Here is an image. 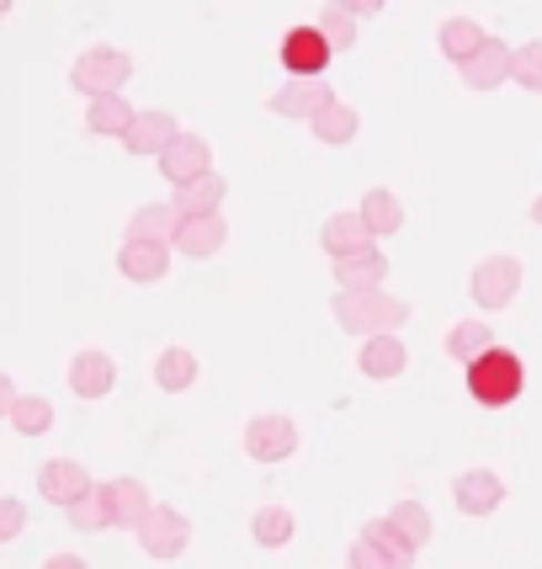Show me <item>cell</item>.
I'll list each match as a JSON object with an SVG mask.
<instances>
[{"instance_id": "obj_3", "label": "cell", "mask_w": 542, "mask_h": 569, "mask_svg": "<svg viewBox=\"0 0 542 569\" xmlns=\"http://www.w3.org/2000/svg\"><path fill=\"white\" fill-rule=\"evenodd\" d=\"M128 74H133V59H128L123 49H107V43H97V49H86L80 59L70 64V86L80 91L86 101L97 97H123Z\"/></svg>"}, {"instance_id": "obj_31", "label": "cell", "mask_w": 542, "mask_h": 569, "mask_svg": "<svg viewBox=\"0 0 542 569\" xmlns=\"http://www.w3.org/2000/svg\"><path fill=\"white\" fill-rule=\"evenodd\" d=\"M389 521H394V527H399V532H404V538H410L415 548H425V543H431V532H436V521H431V511H425L420 500H399L394 511H389Z\"/></svg>"}, {"instance_id": "obj_9", "label": "cell", "mask_w": 542, "mask_h": 569, "mask_svg": "<svg viewBox=\"0 0 542 569\" xmlns=\"http://www.w3.org/2000/svg\"><path fill=\"white\" fill-rule=\"evenodd\" d=\"M160 176L171 181L175 192H181V187H192V181H202V176H213V149H208V139L181 133V139L160 154Z\"/></svg>"}, {"instance_id": "obj_10", "label": "cell", "mask_w": 542, "mask_h": 569, "mask_svg": "<svg viewBox=\"0 0 542 569\" xmlns=\"http://www.w3.org/2000/svg\"><path fill=\"white\" fill-rule=\"evenodd\" d=\"M101 496H107V511H112V527H123V532H139L154 511V500H149V485L144 479H133V473H118V479H107L101 485Z\"/></svg>"}, {"instance_id": "obj_33", "label": "cell", "mask_w": 542, "mask_h": 569, "mask_svg": "<svg viewBox=\"0 0 542 569\" xmlns=\"http://www.w3.org/2000/svg\"><path fill=\"white\" fill-rule=\"evenodd\" d=\"M53 426V405L43 395H22V405L11 410V431H22V437H43Z\"/></svg>"}, {"instance_id": "obj_24", "label": "cell", "mask_w": 542, "mask_h": 569, "mask_svg": "<svg viewBox=\"0 0 542 569\" xmlns=\"http://www.w3.org/2000/svg\"><path fill=\"white\" fill-rule=\"evenodd\" d=\"M410 368V351L399 336H378V341H362V372L372 383H394L399 372Z\"/></svg>"}, {"instance_id": "obj_21", "label": "cell", "mask_w": 542, "mask_h": 569, "mask_svg": "<svg viewBox=\"0 0 542 569\" xmlns=\"http://www.w3.org/2000/svg\"><path fill=\"white\" fill-rule=\"evenodd\" d=\"M436 43H442V53L458 64V70H463L473 53L490 43V32H484V22H473V17H446L442 32H436Z\"/></svg>"}, {"instance_id": "obj_28", "label": "cell", "mask_w": 542, "mask_h": 569, "mask_svg": "<svg viewBox=\"0 0 542 569\" xmlns=\"http://www.w3.org/2000/svg\"><path fill=\"white\" fill-rule=\"evenodd\" d=\"M223 192H229V181L213 171V176H202V181H192V187H181L171 202L187 213V219H213L223 208Z\"/></svg>"}, {"instance_id": "obj_37", "label": "cell", "mask_w": 542, "mask_h": 569, "mask_svg": "<svg viewBox=\"0 0 542 569\" xmlns=\"http://www.w3.org/2000/svg\"><path fill=\"white\" fill-rule=\"evenodd\" d=\"M345 569H389V559H383V553H378L368 538H357V543H351V559H345Z\"/></svg>"}, {"instance_id": "obj_4", "label": "cell", "mask_w": 542, "mask_h": 569, "mask_svg": "<svg viewBox=\"0 0 542 569\" xmlns=\"http://www.w3.org/2000/svg\"><path fill=\"white\" fill-rule=\"evenodd\" d=\"M298 452V421L293 416H282V410H267V416H255L245 421V458L250 463H288Z\"/></svg>"}, {"instance_id": "obj_41", "label": "cell", "mask_w": 542, "mask_h": 569, "mask_svg": "<svg viewBox=\"0 0 542 569\" xmlns=\"http://www.w3.org/2000/svg\"><path fill=\"white\" fill-rule=\"evenodd\" d=\"M532 223L542 229V198H532Z\"/></svg>"}, {"instance_id": "obj_38", "label": "cell", "mask_w": 542, "mask_h": 569, "mask_svg": "<svg viewBox=\"0 0 542 569\" xmlns=\"http://www.w3.org/2000/svg\"><path fill=\"white\" fill-rule=\"evenodd\" d=\"M22 405V389H17V378H0V410H6V421H11V410Z\"/></svg>"}, {"instance_id": "obj_20", "label": "cell", "mask_w": 542, "mask_h": 569, "mask_svg": "<svg viewBox=\"0 0 542 569\" xmlns=\"http://www.w3.org/2000/svg\"><path fill=\"white\" fill-rule=\"evenodd\" d=\"M490 351H500V341H494V325L484 320H458L452 330H446V357L458 362V368L469 372L473 362H484Z\"/></svg>"}, {"instance_id": "obj_18", "label": "cell", "mask_w": 542, "mask_h": 569, "mask_svg": "<svg viewBox=\"0 0 542 569\" xmlns=\"http://www.w3.org/2000/svg\"><path fill=\"white\" fill-rule=\"evenodd\" d=\"M320 246L330 261H345V256H362V250H372V229L362 213H330L320 229Z\"/></svg>"}, {"instance_id": "obj_5", "label": "cell", "mask_w": 542, "mask_h": 569, "mask_svg": "<svg viewBox=\"0 0 542 569\" xmlns=\"http://www.w3.org/2000/svg\"><path fill=\"white\" fill-rule=\"evenodd\" d=\"M469 293L479 309H511L521 293V261L516 256H484L469 272Z\"/></svg>"}, {"instance_id": "obj_32", "label": "cell", "mask_w": 542, "mask_h": 569, "mask_svg": "<svg viewBox=\"0 0 542 569\" xmlns=\"http://www.w3.org/2000/svg\"><path fill=\"white\" fill-rule=\"evenodd\" d=\"M314 27L324 32V43H330L335 53H351V49H357V17H351L345 6H324Z\"/></svg>"}, {"instance_id": "obj_17", "label": "cell", "mask_w": 542, "mask_h": 569, "mask_svg": "<svg viewBox=\"0 0 542 569\" xmlns=\"http://www.w3.org/2000/svg\"><path fill=\"white\" fill-rule=\"evenodd\" d=\"M175 139H181V128H175L171 112H160V107H144V112H139V123L128 128L123 149H128V154H154V160H160V154H165Z\"/></svg>"}, {"instance_id": "obj_22", "label": "cell", "mask_w": 542, "mask_h": 569, "mask_svg": "<svg viewBox=\"0 0 542 569\" xmlns=\"http://www.w3.org/2000/svg\"><path fill=\"white\" fill-rule=\"evenodd\" d=\"M139 123V112L128 107V97H97L86 101V128L97 139H128V128Z\"/></svg>"}, {"instance_id": "obj_15", "label": "cell", "mask_w": 542, "mask_h": 569, "mask_svg": "<svg viewBox=\"0 0 542 569\" xmlns=\"http://www.w3.org/2000/svg\"><path fill=\"white\" fill-rule=\"evenodd\" d=\"M187 213L175 202H144L133 219H128V234L123 240H149V246H171L175 250V234H181Z\"/></svg>"}, {"instance_id": "obj_40", "label": "cell", "mask_w": 542, "mask_h": 569, "mask_svg": "<svg viewBox=\"0 0 542 569\" xmlns=\"http://www.w3.org/2000/svg\"><path fill=\"white\" fill-rule=\"evenodd\" d=\"M345 11H351V17H357V22H362V17H378V11H383V6H372V0H357V6H345Z\"/></svg>"}, {"instance_id": "obj_29", "label": "cell", "mask_w": 542, "mask_h": 569, "mask_svg": "<svg viewBox=\"0 0 542 569\" xmlns=\"http://www.w3.org/2000/svg\"><path fill=\"white\" fill-rule=\"evenodd\" d=\"M154 383H160L165 395H187V389L198 383V357L187 347H165L154 357Z\"/></svg>"}, {"instance_id": "obj_7", "label": "cell", "mask_w": 542, "mask_h": 569, "mask_svg": "<svg viewBox=\"0 0 542 569\" xmlns=\"http://www.w3.org/2000/svg\"><path fill=\"white\" fill-rule=\"evenodd\" d=\"M139 548H144L149 559H181L187 548H192V521L181 517V511H171V506H154L149 511V521L139 527Z\"/></svg>"}, {"instance_id": "obj_26", "label": "cell", "mask_w": 542, "mask_h": 569, "mask_svg": "<svg viewBox=\"0 0 542 569\" xmlns=\"http://www.w3.org/2000/svg\"><path fill=\"white\" fill-rule=\"evenodd\" d=\"M362 538H368V543L378 548L383 559H389V569H410V565H415V553H420V548L410 543V538H404V532H399L389 517L362 521Z\"/></svg>"}, {"instance_id": "obj_35", "label": "cell", "mask_w": 542, "mask_h": 569, "mask_svg": "<svg viewBox=\"0 0 542 569\" xmlns=\"http://www.w3.org/2000/svg\"><path fill=\"white\" fill-rule=\"evenodd\" d=\"M511 80H516L521 91H538V97H542V38H532V43H521V49H516Z\"/></svg>"}, {"instance_id": "obj_39", "label": "cell", "mask_w": 542, "mask_h": 569, "mask_svg": "<svg viewBox=\"0 0 542 569\" xmlns=\"http://www.w3.org/2000/svg\"><path fill=\"white\" fill-rule=\"evenodd\" d=\"M43 569H91L80 553H53V559H43Z\"/></svg>"}, {"instance_id": "obj_16", "label": "cell", "mask_w": 542, "mask_h": 569, "mask_svg": "<svg viewBox=\"0 0 542 569\" xmlns=\"http://www.w3.org/2000/svg\"><path fill=\"white\" fill-rule=\"evenodd\" d=\"M383 282H389V256L378 246L335 261V293H378Z\"/></svg>"}, {"instance_id": "obj_23", "label": "cell", "mask_w": 542, "mask_h": 569, "mask_svg": "<svg viewBox=\"0 0 542 569\" xmlns=\"http://www.w3.org/2000/svg\"><path fill=\"white\" fill-rule=\"evenodd\" d=\"M223 240H229L223 213H213V219H187L181 223V234H175V250L192 256V261H208V256H219L223 250Z\"/></svg>"}, {"instance_id": "obj_36", "label": "cell", "mask_w": 542, "mask_h": 569, "mask_svg": "<svg viewBox=\"0 0 542 569\" xmlns=\"http://www.w3.org/2000/svg\"><path fill=\"white\" fill-rule=\"evenodd\" d=\"M22 527H27V506L17 496H6L0 500V543H17Z\"/></svg>"}, {"instance_id": "obj_14", "label": "cell", "mask_w": 542, "mask_h": 569, "mask_svg": "<svg viewBox=\"0 0 542 569\" xmlns=\"http://www.w3.org/2000/svg\"><path fill=\"white\" fill-rule=\"evenodd\" d=\"M511 64H516V49H511V43H500V38H490V43L473 53L458 74H463V86H469V91H494V86H505V80H511Z\"/></svg>"}, {"instance_id": "obj_30", "label": "cell", "mask_w": 542, "mask_h": 569, "mask_svg": "<svg viewBox=\"0 0 542 569\" xmlns=\"http://www.w3.org/2000/svg\"><path fill=\"white\" fill-rule=\"evenodd\" d=\"M293 532H298V521H293V511H282V506H261V511L250 517V538L261 548H288Z\"/></svg>"}, {"instance_id": "obj_12", "label": "cell", "mask_w": 542, "mask_h": 569, "mask_svg": "<svg viewBox=\"0 0 542 569\" xmlns=\"http://www.w3.org/2000/svg\"><path fill=\"white\" fill-rule=\"evenodd\" d=\"M112 383H118V362H112L107 351L86 347L70 357V395L74 399H107Z\"/></svg>"}, {"instance_id": "obj_27", "label": "cell", "mask_w": 542, "mask_h": 569, "mask_svg": "<svg viewBox=\"0 0 542 569\" xmlns=\"http://www.w3.org/2000/svg\"><path fill=\"white\" fill-rule=\"evenodd\" d=\"M309 128H314V139H320V144H335V149H341V144H351V139L362 133V112H357L351 101L335 97Z\"/></svg>"}, {"instance_id": "obj_19", "label": "cell", "mask_w": 542, "mask_h": 569, "mask_svg": "<svg viewBox=\"0 0 542 569\" xmlns=\"http://www.w3.org/2000/svg\"><path fill=\"white\" fill-rule=\"evenodd\" d=\"M118 272H123L128 282L149 288V282H160V277L171 272V246H149V240H123V246H118Z\"/></svg>"}, {"instance_id": "obj_2", "label": "cell", "mask_w": 542, "mask_h": 569, "mask_svg": "<svg viewBox=\"0 0 542 569\" xmlns=\"http://www.w3.org/2000/svg\"><path fill=\"white\" fill-rule=\"evenodd\" d=\"M463 383H469V399L473 405H484V410H505V405H516L521 389H526V368H521L516 351H490L484 362H473L463 372Z\"/></svg>"}, {"instance_id": "obj_11", "label": "cell", "mask_w": 542, "mask_h": 569, "mask_svg": "<svg viewBox=\"0 0 542 569\" xmlns=\"http://www.w3.org/2000/svg\"><path fill=\"white\" fill-rule=\"evenodd\" d=\"M330 101H335V91H330L324 80H288V86H277L267 97V107L277 118H309V123H314Z\"/></svg>"}, {"instance_id": "obj_34", "label": "cell", "mask_w": 542, "mask_h": 569, "mask_svg": "<svg viewBox=\"0 0 542 569\" xmlns=\"http://www.w3.org/2000/svg\"><path fill=\"white\" fill-rule=\"evenodd\" d=\"M64 517H70L74 532H101V527H112V511H107V496H101V485H97V490H91L86 500H74Z\"/></svg>"}, {"instance_id": "obj_6", "label": "cell", "mask_w": 542, "mask_h": 569, "mask_svg": "<svg viewBox=\"0 0 542 569\" xmlns=\"http://www.w3.org/2000/svg\"><path fill=\"white\" fill-rule=\"evenodd\" d=\"M330 59H335V49L324 43L320 27H293L282 38V70H288V80H324Z\"/></svg>"}, {"instance_id": "obj_1", "label": "cell", "mask_w": 542, "mask_h": 569, "mask_svg": "<svg viewBox=\"0 0 542 569\" xmlns=\"http://www.w3.org/2000/svg\"><path fill=\"white\" fill-rule=\"evenodd\" d=\"M330 315L345 336H362V341H378V336H399V325H410V303L394 293H335L330 298Z\"/></svg>"}, {"instance_id": "obj_8", "label": "cell", "mask_w": 542, "mask_h": 569, "mask_svg": "<svg viewBox=\"0 0 542 569\" xmlns=\"http://www.w3.org/2000/svg\"><path fill=\"white\" fill-rule=\"evenodd\" d=\"M452 506L463 517H494L505 506V479L494 469H463L452 479Z\"/></svg>"}, {"instance_id": "obj_25", "label": "cell", "mask_w": 542, "mask_h": 569, "mask_svg": "<svg viewBox=\"0 0 542 569\" xmlns=\"http://www.w3.org/2000/svg\"><path fill=\"white\" fill-rule=\"evenodd\" d=\"M362 219H368L372 240H389V234H399L404 229V202L389 192V187H372V192H362V208H357Z\"/></svg>"}, {"instance_id": "obj_13", "label": "cell", "mask_w": 542, "mask_h": 569, "mask_svg": "<svg viewBox=\"0 0 542 569\" xmlns=\"http://www.w3.org/2000/svg\"><path fill=\"white\" fill-rule=\"evenodd\" d=\"M38 490H43V500H53V506L70 511L74 500H86L97 485H91V473L80 469L74 458H49V463L38 469Z\"/></svg>"}]
</instances>
